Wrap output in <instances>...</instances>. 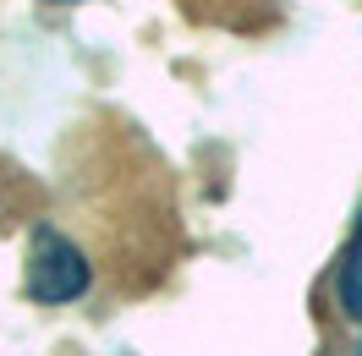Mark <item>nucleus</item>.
I'll list each match as a JSON object with an SVG mask.
<instances>
[{
    "label": "nucleus",
    "instance_id": "3",
    "mask_svg": "<svg viewBox=\"0 0 362 356\" xmlns=\"http://www.w3.org/2000/svg\"><path fill=\"white\" fill-rule=\"evenodd\" d=\"M49 6H77V0H49Z\"/></svg>",
    "mask_w": 362,
    "mask_h": 356
},
{
    "label": "nucleus",
    "instance_id": "1",
    "mask_svg": "<svg viewBox=\"0 0 362 356\" xmlns=\"http://www.w3.org/2000/svg\"><path fill=\"white\" fill-rule=\"evenodd\" d=\"M88 290V263H83V252L61 236V230H39L33 236V258H28V296L33 302H45V307H61L71 296H83Z\"/></svg>",
    "mask_w": 362,
    "mask_h": 356
},
{
    "label": "nucleus",
    "instance_id": "2",
    "mask_svg": "<svg viewBox=\"0 0 362 356\" xmlns=\"http://www.w3.org/2000/svg\"><path fill=\"white\" fill-rule=\"evenodd\" d=\"M335 296H340V312L362 324V214H357V230L340 252V280H335Z\"/></svg>",
    "mask_w": 362,
    "mask_h": 356
},
{
    "label": "nucleus",
    "instance_id": "4",
    "mask_svg": "<svg viewBox=\"0 0 362 356\" xmlns=\"http://www.w3.org/2000/svg\"><path fill=\"white\" fill-rule=\"evenodd\" d=\"M357 356H362V345H357Z\"/></svg>",
    "mask_w": 362,
    "mask_h": 356
}]
</instances>
